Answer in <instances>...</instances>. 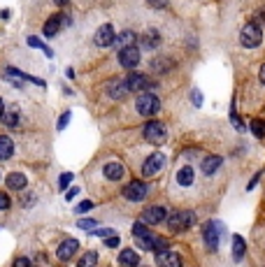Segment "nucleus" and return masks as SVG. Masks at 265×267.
I'll return each mask as SVG.
<instances>
[{"mask_svg": "<svg viewBox=\"0 0 265 267\" xmlns=\"http://www.w3.org/2000/svg\"><path fill=\"white\" fill-rule=\"evenodd\" d=\"M240 42H242V47H247V49L258 47V44L263 42V30H260L258 23H247V26L242 28V33H240Z\"/></svg>", "mask_w": 265, "mask_h": 267, "instance_id": "f257e3e1", "label": "nucleus"}, {"mask_svg": "<svg viewBox=\"0 0 265 267\" xmlns=\"http://www.w3.org/2000/svg\"><path fill=\"white\" fill-rule=\"evenodd\" d=\"M195 223V214L193 212H175L168 216V228L172 232H182V230L191 228Z\"/></svg>", "mask_w": 265, "mask_h": 267, "instance_id": "f03ea898", "label": "nucleus"}, {"mask_svg": "<svg viewBox=\"0 0 265 267\" xmlns=\"http://www.w3.org/2000/svg\"><path fill=\"white\" fill-rule=\"evenodd\" d=\"M135 107H138V112L142 116H154V114H158L160 100L156 98L154 93H142L138 98V103H135Z\"/></svg>", "mask_w": 265, "mask_h": 267, "instance_id": "7ed1b4c3", "label": "nucleus"}, {"mask_svg": "<svg viewBox=\"0 0 265 267\" xmlns=\"http://www.w3.org/2000/svg\"><path fill=\"white\" fill-rule=\"evenodd\" d=\"M165 137H168V130H165V125L160 123V121H149V123L144 125V140H147V142L160 144Z\"/></svg>", "mask_w": 265, "mask_h": 267, "instance_id": "20e7f679", "label": "nucleus"}, {"mask_svg": "<svg viewBox=\"0 0 265 267\" xmlns=\"http://www.w3.org/2000/svg\"><path fill=\"white\" fill-rule=\"evenodd\" d=\"M149 193V186L144 184V181H130V184L123 188V197L130 202H142Z\"/></svg>", "mask_w": 265, "mask_h": 267, "instance_id": "39448f33", "label": "nucleus"}, {"mask_svg": "<svg viewBox=\"0 0 265 267\" xmlns=\"http://www.w3.org/2000/svg\"><path fill=\"white\" fill-rule=\"evenodd\" d=\"M119 63H121V68H126V70H132V68L140 63V51L135 49V44L132 47H123V49H119Z\"/></svg>", "mask_w": 265, "mask_h": 267, "instance_id": "423d86ee", "label": "nucleus"}, {"mask_svg": "<svg viewBox=\"0 0 265 267\" xmlns=\"http://www.w3.org/2000/svg\"><path fill=\"white\" fill-rule=\"evenodd\" d=\"M168 216H170V214H168L165 207H149V209H144L140 218H142L147 225H156V223H163V221H168Z\"/></svg>", "mask_w": 265, "mask_h": 267, "instance_id": "0eeeda50", "label": "nucleus"}, {"mask_svg": "<svg viewBox=\"0 0 265 267\" xmlns=\"http://www.w3.org/2000/svg\"><path fill=\"white\" fill-rule=\"evenodd\" d=\"M221 230H223V228H221V225L216 223V221H210V223L205 225V232H203V235H205V244L210 246L212 251H214V249H219V242H221Z\"/></svg>", "mask_w": 265, "mask_h": 267, "instance_id": "6e6552de", "label": "nucleus"}, {"mask_svg": "<svg viewBox=\"0 0 265 267\" xmlns=\"http://www.w3.org/2000/svg\"><path fill=\"white\" fill-rule=\"evenodd\" d=\"M163 163H165V156H163V153H151L149 158L144 160V165H142V175L144 177H154L156 172H158L160 168H163Z\"/></svg>", "mask_w": 265, "mask_h": 267, "instance_id": "1a4fd4ad", "label": "nucleus"}, {"mask_svg": "<svg viewBox=\"0 0 265 267\" xmlns=\"http://www.w3.org/2000/svg\"><path fill=\"white\" fill-rule=\"evenodd\" d=\"M156 262H158L160 267H182V256L177 253V251H158L156 253Z\"/></svg>", "mask_w": 265, "mask_h": 267, "instance_id": "9d476101", "label": "nucleus"}, {"mask_svg": "<svg viewBox=\"0 0 265 267\" xmlns=\"http://www.w3.org/2000/svg\"><path fill=\"white\" fill-rule=\"evenodd\" d=\"M68 21H70V19H68L65 14H54L49 21L44 23V30H42V33L47 35V38H54V35H58V30H61L63 26H68Z\"/></svg>", "mask_w": 265, "mask_h": 267, "instance_id": "9b49d317", "label": "nucleus"}, {"mask_svg": "<svg viewBox=\"0 0 265 267\" xmlns=\"http://www.w3.org/2000/svg\"><path fill=\"white\" fill-rule=\"evenodd\" d=\"M128 91H130V88H128L126 79H110V84H107V95H110V98H114V100L126 98Z\"/></svg>", "mask_w": 265, "mask_h": 267, "instance_id": "f8f14e48", "label": "nucleus"}, {"mask_svg": "<svg viewBox=\"0 0 265 267\" xmlns=\"http://www.w3.org/2000/svg\"><path fill=\"white\" fill-rule=\"evenodd\" d=\"M114 40H116V35H114V28H112L110 23L98 28V33H95V44H98V47H110V44H114Z\"/></svg>", "mask_w": 265, "mask_h": 267, "instance_id": "ddd939ff", "label": "nucleus"}, {"mask_svg": "<svg viewBox=\"0 0 265 267\" xmlns=\"http://www.w3.org/2000/svg\"><path fill=\"white\" fill-rule=\"evenodd\" d=\"M126 82H128V88H130V91H147V88H154V84L149 82V77L135 75V72L126 77Z\"/></svg>", "mask_w": 265, "mask_h": 267, "instance_id": "4468645a", "label": "nucleus"}, {"mask_svg": "<svg viewBox=\"0 0 265 267\" xmlns=\"http://www.w3.org/2000/svg\"><path fill=\"white\" fill-rule=\"evenodd\" d=\"M79 249V242L77 240H65L61 246H58V251H56V256L61 258V260H70V256H75V251Z\"/></svg>", "mask_w": 265, "mask_h": 267, "instance_id": "2eb2a0df", "label": "nucleus"}, {"mask_svg": "<svg viewBox=\"0 0 265 267\" xmlns=\"http://www.w3.org/2000/svg\"><path fill=\"white\" fill-rule=\"evenodd\" d=\"M221 163H223V158H221V156H207V158L200 163V170H203V175L212 177L216 170L221 168Z\"/></svg>", "mask_w": 265, "mask_h": 267, "instance_id": "dca6fc26", "label": "nucleus"}, {"mask_svg": "<svg viewBox=\"0 0 265 267\" xmlns=\"http://www.w3.org/2000/svg\"><path fill=\"white\" fill-rule=\"evenodd\" d=\"M103 175H105L110 181H119L123 175H126V170H123L121 163H107L105 168H103Z\"/></svg>", "mask_w": 265, "mask_h": 267, "instance_id": "f3484780", "label": "nucleus"}, {"mask_svg": "<svg viewBox=\"0 0 265 267\" xmlns=\"http://www.w3.org/2000/svg\"><path fill=\"white\" fill-rule=\"evenodd\" d=\"M26 184H28V179H26V175H21V172H12V175L7 177V186L14 188V191H23Z\"/></svg>", "mask_w": 265, "mask_h": 267, "instance_id": "a211bd4d", "label": "nucleus"}, {"mask_svg": "<svg viewBox=\"0 0 265 267\" xmlns=\"http://www.w3.org/2000/svg\"><path fill=\"white\" fill-rule=\"evenodd\" d=\"M119 262H121L123 267H138V265H140V256H138V253H135L132 249H126V251H121Z\"/></svg>", "mask_w": 265, "mask_h": 267, "instance_id": "6ab92c4d", "label": "nucleus"}, {"mask_svg": "<svg viewBox=\"0 0 265 267\" xmlns=\"http://www.w3.org/2000/svg\"><path fill=\"white\" fill-rule=\"evenodd\" d=\"M193 168H188V165H184L179 172H177V184L179 186H191L193 184Z\"/></svg>", "mask_w": 265, "mask_h": 267, "instance_id": "aec40b11", "label": "nucleus"}, {"mask_svg": "<svg viewBox=\"0 0 265 267\" xmlns=\"http://www.w3.org/2000/svg\"><path fill=\"white\" fill-rule=\"evenodd\" d=\"M14 153V144L7 135H0V160H7Z\"/></svg>", "mask_w": 265, "mask_h": 267, "instance_id": "412c9836", "label": "nucleus"}, {"mask_svg": "<svg viewBox=\"0 0 265 267\" xmlns=\"http://www.w3.org/2000/svg\"><path fill=\"white\" fill-rule=\"evenodd\" d=\"M158 42H160V35H158V30H147L144 33V38H142V44H144V49H156L158 47Z\"/></svg>", "mask_w": 265, "mask_h": 267, "instance_id": "4be33fe9", "label": "nucleus"}, {"mask_svg": "<svg viewBox=\"0 0 265 267\" xmlns=\"http://www.w3.org/2000/svg\"><path fill=\"white\" fill-rule=\"evenodd\" d=\"M244 251H247V246H244V240L240 237V235H235V237H233V258L240 262V260L244 258Z\"/></svg>", "mask_w": 265, "mask_h": 267, "instance_id": "5701e85b", "label": "nucleus"}, {"mask_svg": "<svg viewBox=\"0 0 265 267\" xmlns=\"http://www.w3.org/2000/svg\"><path fill=\"white\" fill-rule=\"evenodd\" d=\"M114 42L119 44V49H123V47H132V44H135V33H132V30H123Z\"/></svg>", "mask_w": 265, "mask_h": 267, "instance_id": "b1692460", "label": "nucleus"}, {"mask_svg": "<svg viewBox=\"0 0 265 267\" xmlns=\"http://www.w3.org/2000/svg\"><path fill=\"white\" fill-rule=\"evenodd\" d=\"M156 240H158L156 235L147 232V235H144V237H138V244L142 246L144 251H154V246H156Z\"/></svg>", "mask_w": 265, "mask_h": 267, "instance_id": "393cba45", "label": "nucleus"}, {"mask_svg": "<svg viewBox=\"0 0 265 267\" xmlns=\"http://www.w3.org/2000/svg\"><path fill=\"white\" fill-rule=\"evenodd\" d=\"M95 262H98V253H95V251H88L86 256L77 262V267H95Z\"/></svg>", "mask_w": 265, "mask_h": 267, "instance_id": "a878e982", "label": "nucleus"}, {"mask_svg": "<svg viewBox=\"0 0 265 267\" xmlns=\"http://www.w3.org/2000/svg\"><path fill=\"white\" fill-rule=\"evenodd\" d=\"M251 132H254L258 140H263V137H265V121H260V119L251 121Z\"/></svg>", "mask_w": 265, "mask_h": 267, "instance_id": "bb28decb", "label": "nucleus"}, {"mask_svg": "<svg viewBox=\"0 0 265 267\" xmlns=\"http://www.w3.org/2000/svg\"><path fill=\"white\" fill-rule=\"evenodd\" d=\"M3 121H5V125H10V128H14V125L19 123V112H17V109H10V112H5V116H3Z\"/></svg>", "mask_w": 265, "mask_h": 267, "instance_id": "cd10ccee", "label": "nucleus"}, {"mask_svg": "<svg viewBox=\"0 0 265 267\" xmlns=\"http://www.w3.org/2000/svg\"><path fill=\"white\" fill-rule=\"evenodd\" d=\"M151 68H154L156 72H168L165 68H172V60H168V58H165V60H163V58H156L154 63H151Z\"/></svg>", "mask_w": 265, "mask_h": 267, "instance_id": "c85d7f7f", "label": "nucleus"}, {"mask_svg": "<svg viewBox=\"0 0 265 267\" xmlns=\"http://www.w3.org/2000/svg\"><path fill=\"white\" fill-rule=\"evenodd\" d=\"M70 181H72V175L70 172H65V175H61V179H58V186H61V188H68Z\"/></svg>", "mask_w": 265, "mask_h": 267, "instance_id": "c756f323", "label": "nucleus"}, {"mask_svg": "<svg viewBox=\"0 0 265 267\" xmlns=\"http://www.w3.org/2000/svg\"><path fill=\"white\" fill-rule=\"evenodd\" d=\"M93 225H95V221H93V218H88V221H86V218H82V221H79V228H84V230L93 228Z\"/></svg>", "mask_w": 265, "mask_h": 267, "instance_id": "7c9ffc66", "label": "nucleus"}, {"mask_svg": "<svg viewBox=\"0 0 265 267\" xmlns=\"http://www.w3.org/2000/svg\"><path fill=\"white\" fill-rule=\"evenodd\" d=\"M105 244H107V246H112V249H114V246H119V237H116V235L112 232V235H110V240H107V237H105Z\"/></svg>", "mask_w": 265, "mask_h": 267, "instance_id": "2f4dec72", "label": "nucleus"}, {"mask_svg": "<svg viewBox=\"0 0 265 267\" xmlns=\"http://www.w3.org/2000/svg\"><path fill=\"white\" fill-rule=\"evenodd\" d=\"M168 249V242L165 240H160V237H158V240H156V246H154V251H156V253H158V251H165Z\"/></svg>", "mask_w": 265, "mask_h": 267, "instance_id": "473e14b6", "label": "nucleus"}, {"mask_svg": "<svg viewBox=\"0 0 265 267\" xmlns=\"http://www.w3.org/2000/svg\"><path fill=\"white\" fill-rule=\"evenodd\" d=\"M12 267H30V260H28V258H17Z\"/></svg>", "mask_w": 265, "mask_h": 267, "instance_id": "72a5a7b5", "label": "nucleus"}, {"mask_svg": "<svg viewBox=\"0 0 265 267\" xmlns=\"http://www.w3.org/2000/svg\"><path fill=\"white\" fill-rule=\"evenodd\" d=\"M93 207V202H82V205H77V214H82V212H88V209Z\"/></svg>", "mask_w": 265, "mask_h": 267, "instance_id": "f704fd0d", "label": "nucleus"}, {"mask_svg": "<svg viewBox=\"0 0 265 267\" xmlns=\"http://www.w3.org/2000/svg\"><path fill=\"white\" fill-rule=\"evenodd\" d=\"M151 7H156V10H160V7H165L168 5V0H147Z\"/></svg>", "mask_w": 265, "mask_h": 267, "instance_id": "c9c22d12", "label": "nucleus"}, {"mask_svg": "<svg viewBox=\"0 0 265 267\" xmlns=\"http://www.w3.org/2000/svg\"><path fill=\"white\" fill-rule=\"evenodd\" d=\"M68 121H70V112H65V114L61 116V121H58V130H63V128H65Z\"/></svg>", "mask_w": 265, "mask_h": 267, "instance_id": "e433bc0d", "label": "nucleus"}, {"mask_svg": "<svg viewBox=\"0 0 265 267\" xmlns=\"http://www.w3.org/2000/svg\"><path fill=\"white\" fill-rule=\"evenodd\" d=\"M7 207H10V197L5 193H0V209H7Z\"/></svg>", "mask_w": 265, "mask_h": 267, "instance_id": "4c0bfd02", "label": "nucleus"}, {"mask_svg": "<svg viewBox=\"0 0 265 267\" xmlns=\"http://www.w3.org/2000/svg\"><path fill=\"white\" fill-rule=\"evenodd\" d=\"M193 103H195V105H200V103H203V95H200L198 91H193Z\"/></svg>", "mask_w": 265, "mask_h": 267, "instance_id": "58836bf2", "label": "nucleus"}, {"mask_svg": "<svg viewBox=\"0 0 265 267\" xmlns=\"http://www.w3.org/2000/svg\"><path fill=\"white\" fill-rule=\"evenodd\" d=\"M77 188H70V191H68V200H72V197H75V195H77Z\"/></svg>", "mask_w": 265, "mask_h": 267, "instance_id": "ea45409f", "label": "nucleus"}, {"mask_svg": "<svg viewBox=\"0 0 265 267\" xmlns=\"http://www.w3.org/2000/svg\"><path fill=\"white\" fill-rule=\"evenodd\" d=\"M5 116V103H3V98H0V119Z\"/></svg>", "mask_w": 265, "mask_h": 267, "instance_id": "a19ab883", "label": "nucleus"}, {"mask_svg": "<svg viewBox=\"0 0 265 267\" xmlns=\"http://www.w3.org/2000/svg\"><path fill=\"white\" fill-rule=\"evenodd\" d=\"M258 77H260V84H265V65L260 68V72H258Z\"/></svg>", "mask_w": 265, "mask_h": 267, "instance_id": "79ce46f5", "label": "nucleus"}, {"mask_svg": "<svg viewBox=\"0 0 265 267\" xmlns=\"http://www.w3.org/2000/svg\"><path fill=\"white\" fill-rule=\"evenodd\" d=\"M54 3H56V5H58V7H65L68 3H70V0H54Z\"/></svg>", "mask_w": 265, "mask_h": 267, "instance_id": "37998d69", "label": "nucleus"}, {"mask_svg": "<svg viewBox=\"0 0 265 267\" xmlns=\"http://www.w3.org/2000/svg\"><path fill=\"white\" fill-rule=\"evenodd\" d=\"M258 19H260V21H263V23H265V7H263V10L258 12Z\"/></svg>", "mask_w": 265, "mask_h": 267, "instance_id": "c03bdc74", "label": "nucleus"}]
</instances>
